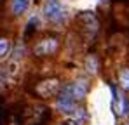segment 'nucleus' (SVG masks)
Segmentation results:
<instances>
[{"label": "nucleus", "instance_id": "obj_4", "mask_svg": "<svg viewBox=\"0 0 129 125\" xmlns=\"http://www.w3.org/2000/svg\"><path fill=\"white\" fill-rule=\"evenodd\" d=\"M58 89H59V83L56 82V80H45V82H42L39 87H37L39 94H40V96H44V97L54 96V94L58 92Z\"/></svg>", "mask_w": 129, "mask_h": 125}, {"label": "nucleus", "instance_id": "obj_6", "mask_svg": "<svg viewBox=\"0 0 129 125\" xmlns=\"http://www.w3.org/2000/svg\"><path fill=\"white\" fill-rule=\"evenodd\" d=\"M113 97H115V101H117V115H119V116L127 115L129 113V104H127V101H126V97H124V96H115V94H113Z\"/></svg>", "mask_w": 129, "mask_h": 125}, {"label": "nucleus", "instance_id": "obj_11", "mask_svg": "<svg viewBox=\"0 0 129 125\" xmlns=\"http://www.w3.org/2000/svg\"><path fill=\"white\" fill-rule=\"evenodd\" d=\"M75 125H79V123H75Z\"/></svg>", "mask_w": 129, "mask_h": 125}, {"label": "nucleus", "instance_id": "obj_9", "mask_svg": "<svg viewBox=\"0 0 129 125\" xmlns=\"http://www.w3.org/2000/svg\"><path fill=\"white\" fill-rule=\"evenodd\" d=\"M119 83H120V87L124 90L129 92V68L120 70V73H119Z\"/></svg>", "mask_w": 129, "mask_h": 125}, {"label": "nucleus", "instance_id": "obj_10", "mask_svg": "<svg viewBox=\"0 0 129 125\" xmlns=\"http://www.w3.org/2000/svg\"><path fill=\"white\" fill-rule=\"evenodd\" d=\"M9 50H11V40L2 38V40H0V57L5 59V57L9 56Z\"/></svg>", "mask_w": 129, "mask_h": 125}, {"label": "nucleus", "instance_id": "obj_8", "mask_svg": "<svg viewBox=\"0 0 129 125\" xmlns=\"http://www.w3.org/2000/svg\"><path fill=\"white\" fill-rule=\"evenodd\" d=\"M73 96H75V99H82L84 96H86V92H87V85L84 80H79V82H75L73 85Z\"/></svg>", "mask_w": 129, "mask_h": 125}, {"label": "nucleus", "instance_id": "obj_7", "mask_svg": "<svg viewBox=\"0 0 129 125\" xmlns=\"http://www.w3.org/2000/svg\"><path fill=\"white\" fill-rule=\"evenodd\" d=\"M86 70L87 73H91V75H94V73H98V70H100V62H98V57L96 56H87L86 57Z\"/></svg>", "mask_w": 129, "mask_h": 125}, {"label": "nucleus", "instance_id": "obj_2", "mask_svg": "<svg viewBox=\"0 0 129 125\" xmlns=\"http://www.w3.org/2000/svg\"><path fill=\"white\" fill-rule=\"evenodd\" d=\"M44 16L52 23L64 21V9L59 4V0H45L44 4Z\"/></svg>", "mask_w": 129, "mask_h": 125}, {"label": "nucleus", "instance_id": "obj_3", "mask_svg": "<svg viewBox=\"0 0 129 125\" xmlns=\"http://www.w3.org/2000/svg\"><path fill=\"white\" fill-rule=\"evenodd\" d=\"M56 49H58V42L54 40V38H45V40H40L37 43L35 54H39V56H49V54H52Z\"/></svg>", "mask_w": 129, "mask_h": 125}, {"label": "nucleus", "instance_id": "obj_5", "mask_svg": "<svg viewBox=\"0 0 129 125\" xmlns=\"http://www.w3.org/2000/svg\"><path fill=\"white\" fill-rule=\"evenodd\" d=\"M30 0H11V11L14 16H21L28 11Z\"/></svg>", "mask_w": 129, "mask_h": 125}, {"label": "nucleus", "instance_id": "obj_1", "mask_svg": "<svg viewBox=\"0 0 129 125\" xmlns=\"http://www.w3.org/2000/svg\"><path fill=\"white\" fill-rule=\"evenodd\" d=\"M56 106H58V109L63 111V113H72V111H75V96H73V87H72V85H66L63 90L59 92L58 101H56Z\"/></svg>", "mask_w": 129, "mask_h": 125}, {"label": "nucleus", "instance_id": "obj_12", "mask_svg": "<svg viewBox=\"0 0 129 125\" xmlns=\"http://www.w3.org/2000/svg\"><path fill=\"white\" fill-rule=\"evenodd\" d=\"M127 125H129V123H127Z\"/></svg>", "mask_w": 129, "mask_h": 125}]
</instances>
